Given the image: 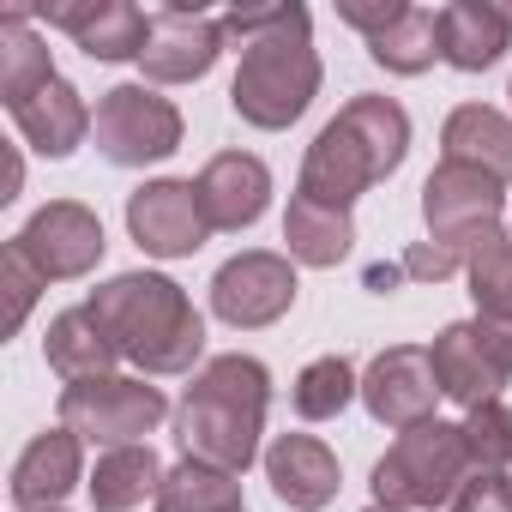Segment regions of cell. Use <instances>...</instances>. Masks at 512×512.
Instances as JSON below:
<instances>
[{"mask_svg": "<svg viewBox=\"0 0 512 512\" xmlns=\"http://www.w3.org/2000/svg\"><path fill=\"white\" fill-rule=\"evenodd\" d=\"M13 247L43 272V284H67V278H85V272L103 260L109 241H103V223H97L91 205L55 199V205H43V211L13 235Z\"/></svg>", "mask_w": 512, "mask_h": 512, "instance_id": "obj_9", "label": "cell"}, {"mask_svg": "<svg viewBox=\"0 0 512 512\" xmlns=\"http://www.w3.org/2000/svg\"><path fill=\"white\" fill-rule=\"evenodd\" d=\"M91 121H97V115L85 109V97H79L67 79H49L37 97L13 103V127H19L25 145L43 151V157H67V151H79L85 133H91Z\"/></svg>", "mask_w": 512, "mask_h": 512, "instance_id": "obj_20", "label": "cell"}, {"mask_svg": "<svg viewBox=\"0 0 512 512\" xmlns=\"http://www.w3.org/2000/svg\"><path fill=\"white\" fill-rule=\"evenodd\" d=\"M103 332L115 338V350L127 362H139L145 374H187L205 350V320L187 302L181 284L157 278V272H121L103 290H91L85 302Z\"/></svg>", "mask_w": 512, "mask_h": 512, "instance_id": "obj_3", "label": "cell"}, {"mask_svg": "<svg viewBox=\"0 0 512 512\" xmlns=\"http://www.w3.org/2000/svg\"><path fill=\"white\" fill-rule=\"evenodd\" d=\"M169 416V398L145 380L127 374H103V380H79L61 392V428H73L91 446H139L157 422Z\"/></svg>", "mask_w": 512, "mask_h": 512, "instance_id": "obj_6", "label": "cell"}, {"mask_svg": "<svg viewBox=\"0 0 512 512\" xmlns=\"http://www.w3.org/2000/svg\"><path fill=\"white\" fill-rule=\"evenodd\" d=\"M43 356H49V368H55L67 386H79V380H103V374L121 362L115 338L103 332V320H97L91 308H67V314H55V320H49V338H43Z\"/></svg>", "mask_w": 512, "mask_h": 512, "instance_id": "obj_22", "label": "cell"}, {"mask_svg": "<svg viewBox=\"0 0 512 512\" xmlns=\"http://www.w3.org/2000/svg\"><path fill=\"white\" fill-rule=\"evenodd\" d=\"M506 43H512V19L494 0H452V7H440V61H452L458 73L494 67Z\"/></svg>", "mask_w": 512, "mask_h": 512, "instance_id": "obj_19", "label": "cell"}, {"mask_svg": "<svg viewBox=\"0 0 512 512\" xmlns=\"http://www.w3.org/2000/svg\"><path fill=\"white\" fill-rule=\"evenodd\" d=\"M25 19H31V7H7V13H0V97H7V109L37 97L49 79H61L55 61H49V43Z\"/></svg>", "mask_w": 512, "mask_h": 512, "instance_id": "obj_24", "label": "cell"}, {"mask_svg": "<svg viewBox=\"0 0 512 512\" xmlns=\"http://www.w3.org/2000/svg\"><path fill=\"white\" fill-rule=\"evenodd\" d=\"M163 458L151 452V446H115V452H103L97 458V470H91V506L97 512H133V506H145V494L157 500V488H163Z\"/></svg>", "mask_w": 512, "mask_h": 512, "instance_id": "obj_23", "label": "cell"}, {"mask_svg": "<svg viewBox=\"0 0 512 512\" xmlns=\"http://www.w3.org/2000/svg\"><path fill=\"white\" fill-rule=\"evenodd\" d=\"M356 392H362L356 368H350L344 356H320V362L302 368V380H296L290 398H296V416H302V422H326V416H338Z\"/></svg>", "mask_w": 512, "mask_h": 512, "instance_id": "obj_29", "label": "cell"}, {"mask_svg": "<svg viewBox=\"0 0 512 512\" xmlns=\"http://www.w3.org/2000/svg\"><path fill=\"white\" fill-rule=\"evenodd\" d=\"M157 512H247V506H241V482L229 470L181 458L157 488Z\"/></svg>", "mask_w": 512, "mask_h": 512, "instance_id": "obj_27", "label": "cell"}, {"mask_svg": "<svg viewBox=\"0 0 512 512\" xmlns=\"http://www.w3.org/2000/svg\"><path fill=\"white\" fill-rule=\"evenodd\" d=\"M464 482H470L464 428L434 416V422H422V428H404V434L386 446V458L374 464V506L428 512V506H446Z\"/></svg>", "mask_w": 512, "mask_h": 512, "instance_id": "obj_5", "label": "cell"}, {"mask_svg": "<svg viewBox=\"0 0 512 512\" xmlns=\"http://www.w3.org/2000/svg\"><path fill=\"white\" fill-rule=\"evenodd\" d=\"M266 476H272L278 500L296 512H320L338 500V458L314 434H278L266 452Z\"/></svg>", "mask_w": 512, "mask_h": 512, "instance_id": "obj_16", "label": "cell"}, {"mask_svg": "<svg viewBox=\"0 0 512 512\" xmlns=\"http://www.w3.org/2000/svg\"><path fill=\"white\" fill-rule=\"evenodd\" d=\"M199 205H205V223L211 229H247V223H260L266 205H272V175L260 157H247V151H223L199 169Z\"/></svg>", "mask_w": 512, "mask_h": 512, "instance_id": "obj_14", "label": "cell"}, {"mask_svg": "<svg viewBox=\"0 0 512 512\" xmlns=\"http://www.w3.org/2000/svg\"><path fill=\"white\" fill-rule=\"evenodd\" d=\"M470 296L482 308V320H512V235L506 229H488L476 247H470Z\"/></svg>", "mask_w": 512, "mask_h": 512, "instance_id": "obj_28", "label": "cell"}, {"mask_svg": "<svg viewBox=\"0 0 512 512\" xmlns=\"http://www.w3.org/2000/svg\"><path fill=\"white\" fill-rule=\"evenodd\" d=\"M500 181L470 169V163H440L428 181H422V217H428V241H446V247H476L488 229H500Z\"/></svg>", "mask_w": 512, "mask_h": 512, "instance_id": "obj_8", "label": "cell"}, {"mask_svg": "<svg viewBox=\"0 0 512 512\" xmlns=\"http://www.w3.org/2000/svg\"><path fill=\"white\" fill-rule=\"evenodd\" d=\"M434 398H440V380H434V356L416 350V344H392L368 362L362 374V404L374 422L386 428H422L434 422Z\"/></svg>", "mask_w": 512, "mask_h": 512, "instance_id": "obj_11", "label": "cell"}, {"mask_svg": "<svg viewBox=\"0 0 512 512\" xmlns=\"http://www.w3.org/2000/svg\"><path fill=\"white\" fill-rule=\"evenodd\" d=\"M73 488H79V434L73 428L37 434L25 446V458L13 464V506L19 512H55Z\"/></svg>", "mask_w": 512, "mask_h": 512, "instance_id": "obj_17", "label": "cell"}, {"mask_svg": "<svg viewBox=\"0 0 512 512\" xmlns=\"http://www.w3.org/2000/svg\"><path fill=\"white\" fill-rule=\"evenodd\" d=\"M464 452H470V470H506L512 464V410L494 398V404H476L464 410Z\"/></svg>", "mask_w": 512, "mask_h": 512, "instance_id": "obj_30", "label": "cell"}, {"mask_svg": "<svg viewBox=\"0 0 512 512\" xmlns=\"http://www.w3.org/2000/svg\"><path fill=\"white\" fill-rule=\"evenodd\" d=\"M320 97V55L308 43V7H272V25L241 43L229 103L247 127H290Z\"/></svg>", "mask_w": 512, "mask_h": 512, "instance_id": "obj_4", "label": "cell"}, {"mask_svg": "<svg viewBox=\"0 0 512 512\" xmlns=\"http://www.w3.org/2000/svg\"><path fill=\"white\" fill-rule=\"evenodd\" d=\"M404 151H410V115L392 97H350L308 145L296 193L314 205L350 211L380 175H392L404 163Z\"/></svg>", "mask_w": 512, "mask_h": 512, "instance_id": "obj_2", "label": "cell"}, {"mask_svg": "<svg viewBox=\"0 0 512 512\" xmlns=\"http://www.w3.org/2000/svg\"><path fill=\"white\" fill-rule=\"evenodd\" d=\"M368 512H392V506H368Z\"/></svg>", "mask_w": 512, "mask_h": 512, "instance_id": "obj_36", "label": "cell"}, {"mask_svg": "<svg viewBox=\"0 0 512 512\" xmlns=\"http://www.w3.org/2000/svg\"><path fill=\"white\" fill-rule=\"evenodd\" d=\"M127 229H133V241L145 253H157V260H187V253H199L205 235H211L193 181H145L127 199Z\"/></svg>", "mask_w": 512, "mask_h": 512, "instance_id": "obj_12", "label": "cell"}, {"mask_svg": "<svg viewBox=\"0 0 512 512\" xmlns=\"http://www.w3.org/2000/svg\"><path fill=\"white\" fill-rule=\"evenodd\" d=\"M211 308L217 320L260 332L272 320H284L296 308V272L284 253H235V260L211 278Z\"/></svg>", "mask_w": 512, "mask_h": 512, "instance_id": "obj_10", "label": "cell"}, {"mask_svg": "<svg viewBox=\"0 0 512 512\" xmlns=\"http://www.w3.org/2000/svg\"><path fill=\"white\" fill-rule=\"evenodd\" d=\"M266 404H272V374L253 356H211L181 410H175V440L187 458L241 476L253 458H260V428H266Z\"/></svg>", "mask_w": 512, "mask_h": 512, "instance_id": "obj_1", "label": "cell"}, {"mask_svg": "<svg viewBox=\"0 0 512 512\" xmlns=\"http://www.w3.org/2000/svg\"><path fill=\"white\" fill-rule=\"evenodd\" d=\"M440 145H446V163H470L482 175H494L500 187L512 181V121L488 103H458L440 127Z\"/></svg>", "mask_w": 512, "mask_h": 512, "instance_id": "obj_21", "label": "cell"}, {"mask_svg": "<svg viewBox=\"0 0 512 512\" xmlns=\"http://www.w3.org/2000/svg\"><path fill=\"white\" fill-rule=\"evenodd\" d=\"M398 7H404V0H386V7H338V19H344V25H356V31H368V37H374V31H386V19H392V13H398Z\"/></svg>", "mask_w": 512, "mask_h": 512, "instance_id": "obj_35", "label": "cell"}, {"mask_svg": "<svg viewBox=\"0 0 512 512\" xmlns=\"http://www.w3.org/2000/svg\"><path fill=\"white\" fill-rule=\"evenodd\" d=\"M91 139L109 163L121 169H145V163H163L181 151V109L145 85H115L103 91L97 103V121H91Z\"/></svg>", "mask_w": 512, "mask_h": 512, "instance_id": "obj_7", "label": "cell"}, {"mask_svg": "<svg viewBox=\"0 0 512 512\" xmlns=\"http://www.w3.org/2000/svg\"><path fill=\"white\" fill-rule=\"evenodd\" d=\"M464 266H470V253H464V247H446V241H416V247L404 253V272L422 278V284H440V278H452V272H464Z\"/></svg>", "mask_w": 512, "mask_h": 512, "instance_id": "obj_33", "label": "cell"}, {"mask_svg": "<svg viewBox=\"0 0 512 512\" xmlns=\"http://www.w3.org/2000/svg\"><path fill=\"white\" fill-rule=\"evenodd\" d=\"M49 25H61L91 61H139L151 19L133 7V0H91V7H43Z\"/></svg>", "mask_w": 512, "mask_h": 512, "instance_id": "obj_15", "label": "cell"}, {"mask_svg": "<svg viewBox=\"0 0 512 512\" xmlns=\"http://www.w3.org/2000/svg\"><path fill=\"white\" fill-rule=\"evenodd\" d=\"M223 19H205V13H187V7H163L151 13V37H145V79L151 85H187V79H205L223 55Z\"/></svg>", "mask_w": 512, "mask_h": 512, "instance_id": "obj_13", "label": "cell"}, {"mask_svg": "<svg viewBox=\"0 0 512 512\" xmlns=\"http://www.w3.org/2000/svg\"><path fill=\"white\" fill-rule=\"evenodd\" d=\"M0 290H7V314H0V332H19L25 326V314H31V302H37V290H43V272L25 260V253L7 241V253H0Z\"/></svg>", "mask_w": 512, "mask_h": 512, "instance_id": "obj_31", "label": "cell"}, {"mask_svg": "<svg viewBox=\"0 0 512 512\" xmlns=\"http://www.w3.org/2000/svg\"><path fill=\"white\" fill-rule=\"evenodd\" d=\"M434 380H440V398H452V404H464V410H476V404H494L500 398V386H506V374L494 368V356L482 350V338H476V320H458V326H446L440 338H434Z\"/></svg>", "mask_w": 512, "mask_h": 512, "instance_id": "obj_18", "label": "cell"}, {"mask_svg": "<svg viewBox=\"0 0 512 512\" xmlns=\"http://www.w3.org/2000/svg\"><path fill=\"white\" fill-rule=\"evenodd\" d=\"M476 338H482V350L494 356V368L512 380V320H476Z\"/></svg>", "mask_w": 512, "mask_h": 512, "instance_id": "obj_34", "label": "cell"}, {"mask_svg": "<svg viewBox=\"0 0 512 512\" xmlns=\"http://www.w3.org/2000/svg\"><path fill=\"white\" fill-rule=\"evenodd\" d=\"M284 241H290V260H302V266H338L344 253H350V241H356V223H350V211H332V205H314V199H290V211H284Z\"/></svg>", "mask_w": 512, "mask_h": 512, "instance_id": "obj_25", "label": "cell"}, {"mask_svg": "<svg viewBox=\"0 0 512 512\" xmlns=\"http://www.w3.org/2000/svg\"><path fill=\"white\" fill-rule=\"evenodd\" d=\"M452 512H512V476L506 470H470V482L452 494Z\"/></svg>", "mask_w": 512, "mask_h": 512, "instance_id": "obj_32", "label": "cell"}, {"mask_svg": "<svg viewBox=\"0 0 512 512\" xmlns=\"http://www.w3.org/2000/svg\"><path fill=\"white\" fill-rule=\"evenodd\" d=\"M368 55L386 67V73H428L440 61V13H422V7H398L386 19V31L368 37Z\"/></svg>", "mask_w": 512, "mask_h": 512, "instance_id": "obj_26", "label": "cell"}]
</instances>
